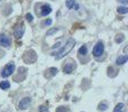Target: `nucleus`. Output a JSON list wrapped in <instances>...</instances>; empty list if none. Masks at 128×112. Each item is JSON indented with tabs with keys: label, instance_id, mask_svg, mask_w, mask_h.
Returning <instances> with one entry per match:
<instances>
[{
	"label": "nucleus",
	"instance_id": "1",
	"mask_svg": "<svg viewBox=\"0 0 128 112\" xmlns=\"http://www.w3.org/2000/svg\"><path fill=\"white\" fill-rule=\"evenodd\" d=\"M74 45H75V40L72 39V38H70V39L66 42V44L62 47V49H61V51L58 52V54H56V59L63 58V57L65 56L66 54H68L71 51H72V48L74 47Z\"/></svg>",
	"mask_w": 128,
	"mask_h": 112
},
{
	"label": "nucleus",
	"instance_id": "2",
	"mask_svg": "<svg viewBox=\"0 0 128 112\" xmlns=\"http://www.w3.org/2000/svg\"><path fill=\"white\" fill-rule=\"evenodd\" d=\"M14 71H15V64H14V63L7 64V65L4 67L2 72H1V76H2V77H8V76H10V75L14 73Z\"/></svg>",
	"mask_w": 128,
	"mask_h": 112
},
{
	"label": "nucleus",
	"instance_id": "3",
	"mask_svg": "<svg viewBox=\"0 0 128 112\" xmlns=\"http://www.w3.org/2000/svg\"><path fill=\"white\" fill-rule=\"evenodd\" d=\"M36 58H37V56H36V53L34 51H27L25 52L24 54V61L26 62V63H34V62L36 61Z\"/></svg>",
	"mask_w": 128,
	"mask_h": 112
},
{
	"label": "nucleus",
	"instance_id": "4",
	"mask_svg": "<svg viewBox=\"0 0 128 112\" xmlns=\"http://www.w3.org/2000/svg\"><path fill=\"white\" fill-rule=\"evenodd\" d=\"M104 45L102 42H98L96 44V46L93 47V55L96 57H99L104 54Z\"/></svg>",
	"mask_w": 128,
	"mask_h": 112
},
{
	"label": "nucleus",
	"instance_id": "5",
	"mask_svg": "<svg viewBox=\"0 0 128 112\" xmlns=\"http://www.w3.org/2000/svg\"><path fill=\"white\" fill-rule=\"evenodd\" d=\"M25 33V26L22 22L18 24L17 26L15 27V30H14V35L16 36V38H20Z\"/></svg>",
	"mask_w": 128,
	"mask_h": 112
},
{
	"label": "nucleus",
	"instance_id": "6",
	"mask_svg": "<svg viewBox=\"0 0 128 112\" xmlns=\"http://www.w3.org/2000/svg\"><path fill=\"white\" fill-rule=\"evenodd\" d=\"M11 44V39L9 36L4 35V34H1L0 35V45L4 47H9Z\"/></svg>",
	"mask_w": 128,
	"mask_h": 112
},
{
	"label": "nucleus",
	"instance_id": "7",
	"mask_svg": "<svg viewBox=\"0 0 128 112\" xmlns=\"http://www.w3.org/2000/svg\"><path fill=\"white\" fill-rule=\"evenodd\" d=\"M75 67H76L75 63H72V62H68V63H66L65 65L63 66V71H64V73H66V74H71V73H72L73 71L75 70Z\"/></svg>",
	"mask_w": 128,
	"mask_h": 112
},
{
	"label": "nucleus",
	"instance_id": "8",
	"mask_svg": "<svg viewBox=\"0 0 128 112\" xmlns=\"http://www.w3.org/2000/svg\"><path fill=\"white\" fill-rule=\"evenodd\" d=\"M32 102V99L30 98H24V99L22 100V101L19 102V109H22V110H25V109H27L29 107V104H30Z\"/></svg>",
	"mask_w": 128,
	"mask_h": 112
},
{
	"label": "nucleus",
	"instance_id": "9",
	"mask_svg": "<svg viewBox=\"0 0 128 112\" xmlns=\"http://www.w3.org/2000/svg\"><path fill=\"white\" fill-rule=\"evenodd\" d=\"M58 72V68L51 67V68H48V70L46 71V73H45V77H46V79H52V77H53Z\"/></svg>",
	"mask_w": 128,
	"mask_h": 112
},
{
	"label": "nucleus",
	"instance_id": "10",
	"mask_svg": "<svg viewBox=\"0 0 128 112\" xmlns=\"http://www.w3.org/2000/svg\"><path fill=\"white\" fill-rule=\"evenodd\" d=\"M52 11V8L50 4H43L42 6V10H40V15L42 16H47L50 15Z\"/></svg>",
	"mask_w": 128,
	"mask_h": 112
},
{
	"label": "nucleus",
	"instance_id": "11",
	"mask_svg": "<svg viewBox=\"0 0 128 112\" xmlns=\"http://www.w3.org/2000/svg\"><path fill=\"white\" fill-rule=\"evenodd\" d=\"M114 112H126V106H125L124 103H119L116 106L115 110Z\"/></svg>",
	"mask_w": 128,
	"mask_h": 112
},
{
	"label": "nucleus",
	"instance_id": "12",
	"mask_svg": "<svg viewBox=\"0 0 128 112\" xmlns=\"http://www.w3.org/2000/svg\"><path fill=\"white\" fill-rule=\"evenodd\" d=\"M127 62V56L126 55H122V56H119L117 58V61H116V63H117V65H122V64H125Z\"/></svg>",
	"mask_w": 128,
	"mask_h": 112
},
{
	"label": "nucleus",
	"instance_id": "13",
	"mask_svg": "<svg viewBox=\"0 0 128 112\" xmlns=\"http://www.w3.org/2000/svg\"><path fill=\"white\" fill-rule=\"evenodd\" d=\"M10 88V83H9L8 81H2L0 82V89H2V90H7V89Z\"/></svg>",
	"mask_w": 128,
	"mask_h": 112
},
{
	"label": "nucleus",
	"instance_id": "14",
	"mask_svg": "<svg viewBox=\"0 0 128 112\" xmlns=\"http://www.w3.org/2000/svg\"><path fill=\"white\" fill-rule=\"evenodd\" d=\"M86 53H88V48H86V45H83L82 47H80V49H79L80 55H86Z\"/></svg>",
	"mask_w": 128,
	"mask_h": 112
},
{
	"label": "nucleus",
	"instance_id": "15",
	"mask_svg": "<svg viewBox=\"0 0 128 112\" xmlns=\"http://www.w3.org/2000/svg\"><path fill=\"white\" fill-rule=\"evenodd\" d=\"M118 12H119V13H127L128 12V8L126 6L118 7Z\"/></svg>",
	"mask_w": 128,
	"mask_h": 112
},
{
	"label": "nucleus",
	"instance_id": "16",
	"mask_svg": "<svg viewBox=\"0 0 128 112\" xmlns=\"http://www.w3.org/2000/svg\"><path fill=\"white\" fill-rule=\"evenodd\" d=\"M124 39H125V36L122 34H120V35H117L115 40H116V43H122V42H124Z\"/></svg>",
	"mask_w": 128,
	"mask_h": 112
},
{
	"label": "nucleus",
	"instance_id": "17",
	"mask_svg": "<svg viewBox=\"0 0 128 112\" xmlns=\"http://www.w3.org/2000/svg\"><path fill=\"white\" fill-rule=\"evenodd\" d=\"M75 3V0H66V7H68V9H71L73 6H74Z\"/></svg>",
	"mask_w": 128,
	"mask_h": 112
},
{
	"label": "nucleus",
	"instance_id": "18",
	"mask_svg": "<svg viewBox=\"0 0 128 112\" xmlns=\"http://www.w3.org/2000/svg\"><path fill=\"white\" fill-rule=\"evenodd\" d=\"M56 112H70V111H68V107H58L56 109Z\"/></svg>",
	"mask_w": 128,
	"mask_h": 112
},
{
	"label": "nucleus",
	"instance_id": "19",
	"mask_svg": "<svg viewBox=\"0 0 128 112\" xmlns=\"http://www.w3.org/2000/svg\"><path fill=\"white\" fill-rule=\"evenodd\" d=\"M107 108H108V106H107V103H100L99 104V110H101V111H104V110H107Z\"/></svg>",
	"mask_w": 128,
	"mask_h": 112
},
{
	"label": "nucleus",
	"instance_id": "20",
	"mask_svg": "<svg viewBox=\"0 0 128 112\" xmlns=\"http://www.w3.org/2000/svg\"><path fill=\"white\" fill-rule=\"evenodd\" d=\"M26 19H27V21L32 22V21H33V15H32V13H27V15H26Z\"/></svg>",
	"mask_w": 128,
	"mask_h": 112
},
{
	"label": "nucleus",
	"instance_id": "21",
	"mask_svg": "<svg viewBox=\"0 0 128 112\" xmlns=\"http://www.w3.org/2000/svg\"><path fill=\"white\" fill-rule=\"evenodd\" d=\"M48 111V109H47L46 106H40V112H47Z\"/></svg>",
	"mask_w": 128,
	"mask_h": 112
},
{
	"label": "nucleus",
	"instance_id": "22",
	"mask_svg": "<svg viewBox=\"0 0 128 112\" xmlns=\"http://www.w3.org/2000/svg\"><path fill=\"white\" fill-rule=\"evenodd\" d=\"M52 24V20L51 19H48V20H45L44 21V25H47V26H50V25Z\"/></svg>",
	"mask_w": 128,
	"mask_h": 112
},
{
	"label": "nucleus",
	"instance_id": "23",
	"mask_svg": "<svg viewBox=\"0 0 128 112\" xmlns=\"http://www.w3.org/2000/svg\"><path fill=\"white\" fill-rule=\"evenodd\" d=\"M55 31H58V29H52V30H50V31H48V33H47V35H51V34L55 33Z\"/></svg>",
	"mask_w": 128,
	"mask_h": 112
},
{
	"label": "nucleus",
	"instance_id": "24",
	"mask_svg": "<svg viewBox=\"0 0 128 112\" xmlns=\"http://www.w3.org/2000/svg\"><path fill=\"white\" fill-rule=\"evenodd\" d=\"M120 1H122V3H124V4H126V3H127V2H128V0H120Z\"/></svg>",
	"mask_w": 128,
	"mask_h": 112
},
{
	"label": "nucleus",
	"instance_id": "25",
	"mask_svg": "<svg viewBox=\"0 0 128 112\" xmlns=\"http://www.w3.org/2000/svg\"><path fill=\"white\" fill-rule=\"evenodd\" d=\"M4 52H2V51H0V58H1V57H2V56H4Z\"/></svg>",
	"mask_w": 128,
	"mask_h": 112
}]
</instances>
